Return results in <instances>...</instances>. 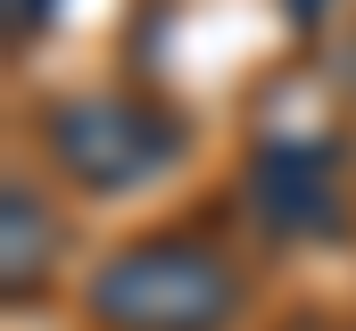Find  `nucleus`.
<instances>
[{"label":"nucleus","instance_id":"obj_1","mask_svg":"<svg viewBox=\"0 0 356 331\" xmlns=\"http://www.w3.org/2000/svg\"><path fill=\"white\" fill-rule=\"evenodd\" d=\"M232 315H241V273L199 232H149L91 273L99 331H224Z\"/></svg>","mask_w":356,"mask_h":331},{"label":"nucleus","instance_id":"obj_2","mask_svg":"<svg viewBox=\"0 0 356 331\" xmlns=\"http://www.w3.org/2000/svg\"><path fill=\"white\" fill-rule=\"evenodd\" d=\"M182 141H191V133H182L175 108L133 99V91H75V99H58V108L42 116L50 166H58L75 191H99V199L158 182V174L182 158Z\"/></svg>","mask_w":356,"mask_h":331},{"label":"nucleus","instance_id":"obj_3","mask_svg":"<svg viewBox=\"0 0 356 331\" xmlns=\"http://www.w3.org/2000/svg\"><path fill=\"white\" fill-rule=\"evenodd\" d=\"M249 199L266 216V232L282 241H340L348 224V191L323 141H266L249 166Z\"/></svg>","mask_w":356,"mask_h":331},{"label":"nucleus","instance_id":"obj_4","mask_svg":"<svg viewBox=\"0 0 356 331\" xmlns=\"http://www.w3.org/2000/svg\"><path fill=\"white\" fill-rule=\"evenodd\" d=\"M50 257H58L50 207L33 199V182L8 174V191H0V290H8V307H33V298H42Z\"/></svg>","mask_w":356,"mask_h":331},{"label":"nucleus","instance_id":"obj_5","mask_svg":"<svg viewBox=\"0 0 356 331\" xmlns=\"http://www.w3.org/2000/svg\"><path fill=\"white\" fill-rule=\"evenodd\" d=\"M50 17H58V0H0V33H8V50H33V42L50 33Z\"/></svg>","mask_w":356,"mask_h":331},{"label":"nucleus","instance_id":"obj_6","mask_svg":"<svg viewBox=\"0 0 356 331\" xmlns=\"http://www.w3.org/2000/svg\"><path fill=\"white\" fill-rule=\"evenodd\" d=\"M315 331H356V323H315Z\"/></svg>","mask_w":356,"mask_h":331}]
</instances>
